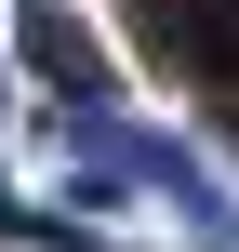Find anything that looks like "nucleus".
I'll use <instances>...</instances> for the list:
<instances>
[{
  "mask_svg": "<svg viewBox=\"0 0 239 252\" xmlns=\"http://www.w3.org/2000/svg\"><path fill=\"white\" fill-rule=\"evenodd\" d=\"M13 53H27V80H53V106H120V66L67 0H13Z\"/></svg>",
  "mask_w": 239,
  "mask_h": 252,
  "instance_id": "nucleus-1",
  "label": "nucleus"
}]
</instances>
